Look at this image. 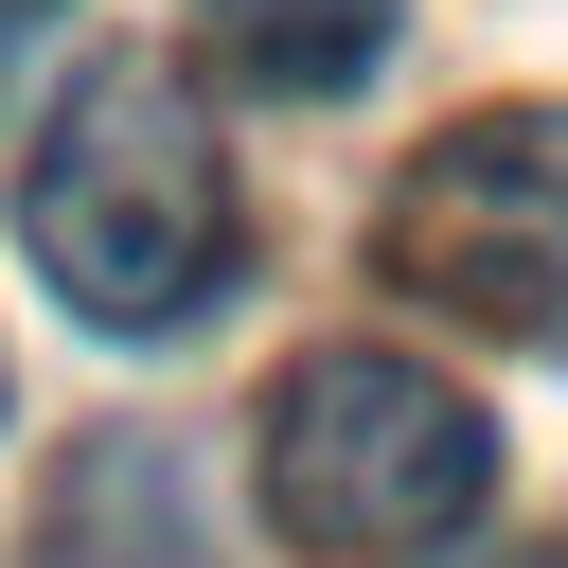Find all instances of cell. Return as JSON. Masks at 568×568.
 <instances>
[{
    "mask_svg": "<svg viewBox=\"0 0 568 568\" xmlns=\"http://www.w3.org/2000/svg\"><path fill=\"white\" fill-rule=\"evenodd\" d=\"M18 231H36V266L71 284V320H106V337L195 320V302L231 284V178H213V142H195V89L142 71V53H106V71L53 106V142H36Z\"/></svg>",
    "mask_w": 568,
    "mask_h": 568,
    "instance_id": "cell-1",
    "label": "cell"
},
{
    "mask_svg": "<svg viewBox=\"0 0 568 568\" xmlns=\"http://www.w3.org/2000/svg\"><path fill=\"white\" fill-rule=\"evenodd\" d=\"M479 497H497L479 390H444L426 355H373V337L284 355V390H266V532L302 568H426V550L479 532Z\"/></svg>",
    "mask_w": 568,
    "mask_h": 568,
    "instance_id": "cell-2",
    "label": "cell"
},
{
    "mask_svg": "<svg viewBox=\"0 0 568 568\" xmlns=\"http://www.w3.org/2000/svg\"><path fill=\"white\" fill-rule=\"evenodd\" d=\"M390 284H426L444 320L515 337V355H568V106H479L408 160L390 195Z\"/></svg>",
    "mask_w": 568,
    "mask_h": 568,
    "instance_id": "cell-3",
    "label": "cell"
},
{
    "mask_svg": "<svg viewBox=\"0 0 568 568\" xmlns=\"http://www.w3.org/2000/svg\"><path fill=\"white\" fill-rule=\"evenodd\" d=\"M213 71L266 89V106H337L373 53H390V0H195Z\"/></svg>",
    "mask_w": 568,
    "mask_h": 568,
    "instance_id": "cell-4",
    "label": "cell"
},
{
    "mask_svg": "<svg viewBox=\"0 0 568 568\" xmlns=\"http://www.w3.org/2000/svg\"><path fill=\"white\" fill-rule=\"evenodd\" d=\"M36 36H53V0H0V71H18V53H36Z\"/></svg>",
    "mask_w": 568,
    "mask_h": 568,
    "instance_id": "cell-5",
    "label": "cell"
}]
</instances>
